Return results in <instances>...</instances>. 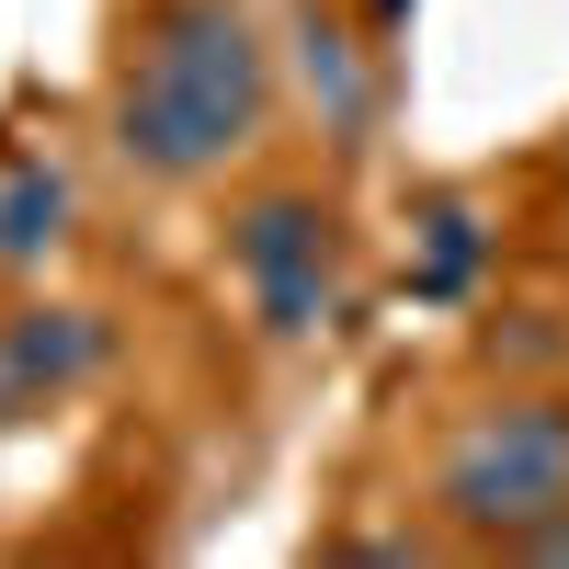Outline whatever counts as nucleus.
Wrapping results in <instances>:
<instances>
[{
  "label": "nucleus",
  "mask_w": 569,
  "mask_h": 569,
  "mask_svg": "<svg viewBox=\"0 0 569 569\" xmlns=\"http://www.w3.org/2000/svg\"><path fill=\"white\" fill-rule=\"evenodd\" d=\"M342 558H433V536H342Z\"/></svg>",
  "instance_id": "obj_8"
},
{
  "label": "nucleus",
  "mask_w": 569,
  "mask_h": 569,
  "mask_svg": "<svg viewBox=\"0 0 569 569\" xmlns=\"http://www.w3.org/2000/svg\"><path fill=\"white\" fill-rule=\"evenodd\" d=\"M467 273H479V217H467V206H421L410 284H421V297H467Z\"/></svg>",
  "instance_id": "obj_7"
},
{
  "label": "nucleus",
  "mask_w": 569,
  "mask_h": 569,
  "mask_svg": "<svg viewBox=\"0 0 569 569\" xmlns=\"http://www.w3.org/2000/svg\"><path fill=\"white\" fill-rule=\"evenodd\" d=\"M228 273L262 308L273 342H308V330H342V217L297 182H273L228 217Z\"/></svg>",
  "instance_id": "obj_3"
},
{
  "label": "nucleus",
  "mask_w": 569,
  "mask_h": 569,
  "mask_svg": "<svg viewBox=\"0 0 569 569\" xmlns=\"http://www.w3.org/2000/svg\"><path fill=\"white\" fill-rule=\"evenodd\" d=\"M512 558H569V512H558V525H536V536L512 547Z\"/></svg>",
  "instance_id": "obj_9"
},
{
  "label": "nucleus",
  "mask_w": 569,
  "mask_h": 569,
  "mask_svg": "<svg viewBox=\"0 0 569 569\" xmlns=\"http://www.w3.org/2000/svg\"><path fill=\"white\" fill-rule=\"evenodd\" d=\"M365 23L376 34H410V0H365Z\"/></svg>",
  "instance_id": "obj_10"
},
{
  "label": "nucleus",
  "mask_w": 569,
  "mask_h": 569,
  "mask_svg": "<svg viewBox=\"0 0 569 569\" xmlns=\"http://www.w3.org/2000/svg\"><path fill=\"white\" fill-rule=\"evenodd\" d=\"M558 171H569V160H558Z\"/></svg>",
  "instance_id": "obj_11"
},
{
  "label": "nucleus",
  "mask_w": 569,
  "mask_h": 569,
  "mask_svg": "<svg viewBox=\"0 0 569 569\" xmlns=\"http://www.w3.org/2000/svg\"><path fill=\"white\" fill-rule=\"evenodd\" d=\"M103 376V319L91 308H0V433L46 421Z\"/></svg>",
  "instance_id": "obj_4"
},
{
  "label": "nucleus",
  "mask_w": 569,
  "mask_h": 569,
  "mask_svg": "<svg viewBox=\"0 0 569 569\" xmlns=\"http://www.w3.org/2000/svg\"><path fill=\"white\" fill-rule=\"evenodd\" d=\"M433 501H445L456 536H479L501 558L525 547L536 525H558V512H569V399H501V410H479L445 445Z\"/></svg>",
  "instance_id": "obj_2"
},
{
  "label": "nucleus",
  "mask_w": 569,
  "mask_h": 569,
  "mask_svg": "<svg viewBox=\"0 0 569 569\" xmlns=\"http://www.w3.org/2000/svg\"><path fill=\"white\" fill-rule=\"evenodd\" d=\"M69 240V171L58 160H23L0 182V262H46Z\"/></svg>",
  "instance_id": "obj_6"
},
{
  "label": "nucleus",
  "mask_w": 569,
  "mask_h": 569,
  "mask_svg": "<svg viewBox=\"0 0 569 569\" xmlns=\"http://www.w3.org/2000/svg\"><path fill=\"white\" fill-rule=\"evenodd\" d=\"M273 126V58L240 0H160L114 69V149L149 182H206Z\"/></svg>",
  "instance_id": "obj_1"
},
{
  "label": "nucleus",
  "mask_w": 569,
  "mask_h": 569,
  "mask_svg": "<svg viewBox=\"0 0 569 569\" xmlns=\"http://www.w3.org/2000/svg\"><path fill=\"white\" fill-rule=\"evenodd\" d=\"M297 69H308V91H319L330 137H342V149H365V114H376V91H365V46L330 23V12H308V23H297Z\"/></svg>",
  "instance_id": "obj_5"
}]
</instances>
